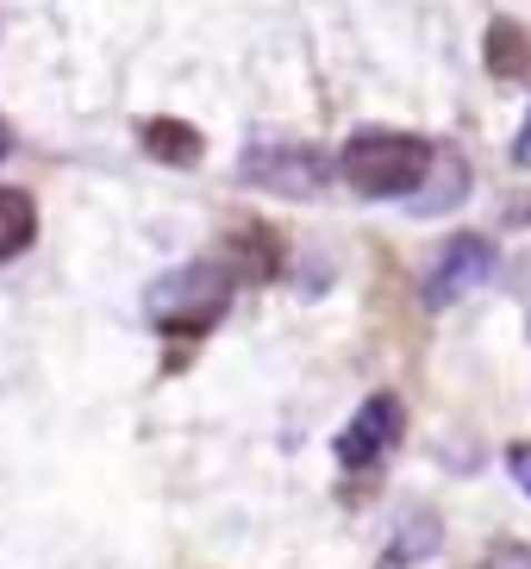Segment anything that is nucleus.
Listing matches in <instances>:
<instances>
[{
  "label": "nucleus",
  "instance_id": "6e6552de",
  "mask_svg": "<svg viewBox=\"0 0 531 569\" xmlns=\"http://www.w3.org/2000/svg\"><path fill=\"white\" fill-rule=\"evenodd\" d=\"M488 63H494V76H525L531 69V38L519 32L513 19L488 26Z\"/></svg>",
  "mask_w": 531,
  "mask_h": 569
},
{
  "label": "nucleus",
  "instance_id": "9b49d317",
  "mask_svg": "<svg viewBox=\"0 0 531 569\" xmlns=\"http://www.w3.org/2000/svg\"><path fill=\"white\" fill-rule=\"evenodd\" d=\"M0 157H7V132H0Z\"/></svg>",
  "mask_w": 531,
  "mask_h": 569
},
{
  "label": "nucleus",
  "instance_id": "1a4fd4ad",
  "mask_svg": "<svg viewBox=\"0 0 531 569\" xmlns=\"http://www.w3.org/2000/svg\"><path fill=\"white\" fill-rule=\"evenodd\" d=\"M507 463H513V482L531 495V445H513V457H507Z\"/></svg>",
  "mask_w": 531,
  "mask_h": 569
},
{
  "label": "nucleus",
  "instance_id": "20e7f679",
  "mask_svg": "<svg viewBox=\"0 0 531 569\" xmlns=\"http://www.w3.org/2000/svg\"><path fill=\"white\" fill-rule=\"evenodd\" d=\"M488 269H494L488 238L463 232V238H450L444 257L432 263V282H425V295H432V301H457V295H469L475 282H488Z\"/></svg>",
  "mask_w": 531,
  "mask_h": 569
},
{
  "label": "nucleus",
  "instance_id": "7ed1b4c3",
  "mask_svg": "<svg viewBox=\"0 0 531 569\" xmlns=\"http://www.w3.org/2000/svg\"><path fill=\"white\" fill-rule=\"evenodd\" d=\"M394 438H400V401L394 395H369V401L357 407V419L338 432V463L363 469V463H375Z\"/></svg>",
  "mask_w": 531,
  "mask_h": 569
},
{
  "label": "nucleus",
  "instance_id": "0eeeda50",
  "mask_svg": "<svg viewBox=\"0 0 531 569\" xmlns=\"http://www.w3.org/2000/svg\"><path fill=\"white\" fill-rule=\"evenodd\" d=\"M32 238H38V207H32V194L0 188V263H7V257H19Z\"/></svg>",
  "mask_w": 531,
  "mask_h": 569
},
{
  "label": "nucleus",
  "instance_id": "f03ea898",
  "mask_svg": "<svg viewBox=\"0 0 531 569\" xmlns=\"http://www.w3.org/2000/svg\"><path fill=\"white\" fill-rule=\"evenodd\" d=\"M226 301H232L226 263H188V269H176V276H163V282L150 288L144 307L163 332H207V326L226 313Z\"/></svg>",
  "mask_w": 531,
  "mask_h": 569
},
{
  "label": "nucleus",
  "instance_id": "39448f33",
  "mask_svg": "<svg viewBox=\"0 0 531 569\" xmlns=\"http://www.w3.org/2000/svg\"><path fill=\"white\" fill-rule=\"evenodd\" d=\"M226 251H232L226 257V276H244V282H269L282 269V238L269 232V226H238Z\"/></svg>",
  "mask_w": 531,
  "mask_h": 569
},
{
  "label": "nucleus",
  "instance_id": "f257e3e1",
  "mask_svg": "<svg viewBox=\"0 0 531 569\" xmlns=\"http://www.w3.org/2000/svg\"><path fill=\"white\" fill-rule=\"evenodd\" d=\"M432 144L413 132H357L344 144V157H338V169H344V182L357 188V194H369V201H388V194H413L419 182H425V169H432Z\"/></svg>",
  "mask_w": 531,
  "mask_h": 569
},
{
  "label": "nucleus",
  "instance_id": "423d86ee",
  "mask_svg": "<svg viewBox=\"0 0 531 569\" xmlns=\"http://www.w3.org/2000/svg\"><path fill=\"white\" fill-rule=\"evenodd\" d=\"M144 151L157 157V163L194 169L200 157H207V138H200L194 126H182V119H150V126H144Z\"/></svg>",
  "mask_w": 531,
  "mask_h": 569
},
{
  "label": "nucleus",
  "instance_id": "9d476101",
  "mask_svg": "<svg viewBox=\"0 0 531 569\" xmlns=\"http://www.w3.org/2000/svg\"><path fill=\"white\" fill-rule=\"evenodd\" d=\"M513 163L531 169V119H525V132H519V144H513Z\"/></svg>",
  "mask_w": 531,
  "mask_h": 569
}]
</instances>
